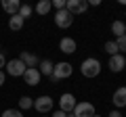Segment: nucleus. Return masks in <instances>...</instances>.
I'll use <instances>...</instances> for the list:
<instances>
[{
    "instance_id": "12",
    "label": "nucleus",
    "mask_w": 126,
    "mask_h": 117,
    "mask_svg": "<svg viewBox=\"0 0 126 117\" xmlns=\"http://www.w3.org/2000/svg\"><path fill=\"white\" fill-rule=\"evenodd\" d=\"M76 48H78V44H76L74 38H61V42H59V50H61V52L74 54V52H76Z\"/></svg>"
},
{
    "instance_id": "2",
    "label": "nucleus",
    "mask_w": 126,
    "mask_h": 117,
    "mask_svg": "<svg viewBox=\"0 0 126 117\" xmlns=\"http://www.w3.org/2000/svg\"><path fill=\"white\" fill-rule=\"evenodd\" d=\"M72 73H74L72 63H67V61H61V63L55 65L50 80H53V82H59V80H65V77H72Z\"/></svg>"
},
{
    "instance_id": "3",
    "label": "nucleus",
    "mask_w": 126,
    "mask_h": 117,
    "mask_svg": "<svg viewBox=\"0 0 126 117\" xmlns=\"http://www.w3.org/2000/svg\"><path fill=\"white\" fill-rule=\"evenodd\" d=\"M74 117H93L94 113V105L93 103H88V100H82V103H78L76 107H74Z\"/></svg>"
},
{
    "instance_id": "8",
    "label": "nucleus",
    "mask_w": 126,
    "mask_h": 117,
    "mask_svg": "<svg viewBox=\"0 0 126 117\" xmlns=\"http://www.w3.org/2000/svg\"><path fill=\"white\" fill-rule=\"evenodd\" d=\"M74 23V15H69L67 11H55V25L61 27V29H65V27H69Z\"/></svg>"
},
{
    "instance_id": "7",
    "label": "nucleus",
    "mask_w": 126,
    "mask_h": 117,
    "mask_svg": "<svg viewBox=\"0 0 126 117\" xmlns=\"http://www.w3.org/2000/svg\"><path fill=\"white\" fill-rule=\"evenodd\" d=\"M76 105H78L76 96L69 94V92H65V94H61V98H59V111H63V113H72Z\"/></svg>"
},
{
    "instance_id": "30",
    "label": "nucleus",
    "mask_w": 126,
    "mask_h": 117,
    "mask_svg": "<svg viewBox=\"0 0 126 117\" xmlns=\"http://www.w3.org/2000/svg\"><path fill=\"white\" fill-rule=\"evenodd\" d=\"M93 117H101V115H97V113H94V115H93Z\"/></svg>"
},
{
    "instance_id": "17",
    "label": "nucleus",
    "mask_w": 126,
    "mask_h": 117,
    "mask_svg": "<svg viewBox=\"0 0 126 117\" xmlns=\"http://www.w3.org/2000/svg\"><path fill=\"white\" fill-rule=\"evenodd\" d=\"M23 25H25V21H23V19L19 17V15H13V17L9 19V27L13 29V32H19V29H21Z\"/></svg>"
},
{
    "instance_id": "1",
    "label": "nucleus",
    "mask_w": 126,
    "mask_h": 117,
    "mask_svg": "<svg viewBox=\"0 0 126 117\" xmlns=\"http://www.w3.org/2000/svg\"><path fill=\"white\" fill-rule=\"evenodd\" d=\"M80 71H82V75H84V77L93 80V77H97L101 73V61H99V58H94V57L84 58L82 65H80Z\"/></svg>"
},
{
    "instance_id": "26",
    "label": "nucleus",
    "mask_w": 126,
    "mask_h": 117,
    "mask_svg": "<svg viewBox=\"0 0 126 117\" xmlns=\"http://www.w3.org/2000/svg\"><path fill=\"white\" fill-rule=\"evenodd\" d=\"M109 117H122V113H120V111H118V109H113V111H111V113H109Z\"/></svg>"
},
{
    "instance_id": "10",
    "label": "nucleus",
    "mask_w": 126,
    "mask_h": 117,
    "mask_svg": "<svg viewBox=\"0 0 126 117\" xmlns=\"http://www.w3.org/2000/svg\"><path fill=\"white\" fill-rule=\"evenodd\" d=\"M107 67L111 69L113 73L124 71V67H126V57H124V54H113V57H109V65H107Z\"/></svg>"
},
{
    "instance_id": "24",
    "label": "nucleus",
    "mask_w": 126,
    "mask_h": 117,
    "mask_svg": "<svg viewBox=\"0 0 126 117\" xmlns=\"http://www.w3.org/2000/svg\"><path fill=\"white\" fill-rule=\"evenodd\" d=\"M53 6H55L57 11H63V9H65V0H55Z\"/></svg>"
},
{
    "instance_id": "20",
    "label": "nucleus",
    "mask_w": 126,
    "mask_h": 117,
    "mask_svg": "<svg viewBox=\"0 0 126 117\" xmlns=\"http://www.w3.org/2000/svg\"><path fill=\"white\" fill-rule=\"evenodd\" d=\"M105 52H107L109 57H113V54H120V50H118V46H116V40L105 42Z\"/></svg>"
},
{
    "instance_id": "15",
    "label": "nucleus",
    "mask_w": 126,
    "mask_h": 117,
    "mask_svg": "<svg viewBox=\"0 0 126 117\" xmlns=\"http://www.w3.org/2000/svg\"><path fill=\"white\" fill-rule=\"evenodd\" d=\"M53 69H55V65H53V61H48V58H44V61H40L38 63V71H40V75H53Z\"/></svg>"
},
{
    "instance_id": "19",
    "label": "nucleus",
    "mask_w": 126,
    "mask_h": 117,
    "mask_svg": "<svg viewBox=\"0 0 126 117\" xmlns=\"http://www.w3.org/2000/svg\"><path fill=\"white\" fill-rule=\"evenodd\" d=\"M27 109H34V98L21 96V98H19V111H27Z\"/></svg>"
},
{
    "instance_id": "21",
    "label": "nucleus",
    "mask_w": 126,
    "mask_h": 117,
    "mask_svg": "<svg viewBox=\"0 0 126 117\" xmlns=\"http://www.w3.org/2000/svg\"><path fill=\"white\" fill-rule=\"evenodd\" d=\"M32 13H34V6H30V4H21V9H19V13H17V15L23 19V21H25V19L30 17Z\"/></svg>"
},
{
    "instance_id": "14",
    "label": "nucleus",
    "mask_w": 126,
    "mask_h": 117,
    "mask_svg": "<svg viewBox=\"0 0 126 117\" xmlns=\"http://www.w3.org/2000/svg\"><path fill=\"white\" fill-rule=\"evenodd\" d=\"M19 61H21L25 67H38V57H36V54H32V52H21Z\"/></svg>"
},
{
    "instance_id": "5",
    "label": "nucleus",
    "mask_w": 126,
    "mask_h": 117,
    "mask_svg": "<svg viewBox=\"0 0 126 117\" xmlns=\"http://www.w3.org/2000/svg\"><path fill=\"white\" fill-rule=\"evenodd\" d=\"M25 65L19 61V58H11V61H6V73H9L11 77H23V73H25Z\"/></svg>"
},
{
    "instance_id": "27",
    "label": "nucleus",
    "mask_w": 126,
    "mask_h": 117,
    "mask_svg": "<svg viewBox=\"0 0 126 117\" xmlns=\"http://www.w3.org/2000/svg\"><path fill=\"white\" fill-rule=\"evenodd\" d=\"M65 115H67V113H63V111H55V115H53V117H65Z\"/></svg>"
},
{
    "instance_id": "25",
    "label": "nucleus",
    "mask_w": 126,
    "mask_h": 117,
    "mask_svg": "<svg viewBox=\"0 0 126 117\" xmlns=\"http://www.w3.org/2000/svg\"><path fill=\"white\" fill-rule=\"evenodd\" d=\"M4 65H6V61H4V54L0 52V71H2V67H4Z\"/></svg>"
},
{
    "instance_id": "28",
    "label": "nucleus",
    "mask_w": 126,
    "mask_h": 117,
    "mask_svg": "<svg viewBox=\"0 0 126 117\" xmlns=\"http://www.w3.org/2000/svg\"><path fill=\"white\" fill-rule=\"evenodd\" d=\"M2 84H4V73L0 71V88H2Z\"/></svg>"
},
{
    "instance_id": "22",
    "label": "nucleus",
    "mask_w": 126,
    "mask_h": 117,
    "mask_svg": "<svg viewBox=\"0 0 126 117\" xmlns=\"http://www.w3.org/2000/svg\"><path fill=\"white\" fill-rule=\"evenodd\" d=\"M116 46L120 50V54H126V34L120 36V38H116Z\"/></svg>"
},
{
    "instance_id": "29",
    "label": "nucleus",
    "mask_w": 126,
    "mask_h": 117,
    "mask_svg": "<svg viewBox=\"0 0 126 117\" xmlns=\"http://www.w3.org/2000/svg\"><path fill=\"white\" fill-rule=\"evenodd\" d=\"M65 117H74V113H67V115H65Z\"/></svg>"
},
{
    "instance_id": "9",
    "label": "nucleus",
    "mask_w": 126,
    "mask_h": 117,
    "mask_svg": "<svg viewBox=\"0 0 126 117\" xmlns=\"http://www.w3.org/2000/svg\"><path fill=\"white\" fill-rule=\"evenodd\" d=\"M23 80H25L27 86H38L40 80H42V75H40V71H38V67H27L25 73H23Z\"/></svg>"
},
{
    "instance_id": "11",
    "label": "nucleus",
    "mask_w": 126,
    "mask_h": 117,
    "mask_svg": "<svg viewBox=\"0 0 126 117\" xmlns=\"http://www.w3.org/2000/svg\"><path fill=\"white\" fill-rule=\"evenodd\" d=\"M111 103H113V107H116V109L126 107V86H120V88H118V90L113 92Z\"/></svg>"
},
{
    "instance_id": "18",
    "label": "nucleus",
    "mask_w": 126,
    "mask_h": 117,
    "mask_svg": "<svg viewBox=\"0 0 126 117\" xmlns=\"http://www.w3.org/2000/svg\"><path fill=\"white\" fill-rule=\"evenodd\" d=\"M111 34H116L118 38L124 36V34H126V23L124 21H113L111 23Z\"/></svg>"
},
{
    "instance_id": "4",
    "label": "nucleus",
    "mask_w": 126,
    "mask_h": 117,
    "mask_svg": "<svg viewBox=\"0 0 126 117\" xmlns=\"http://www.w3.org/2000/svg\"><path fill=\"white\" fill-rule=\"evenodd\" d=\"M88 9V2L86 0H65V11L69 15H82Z\"/></svg>"
},
{
    "instance_id": "6",
    "label": "nucleus",
    "mask_w": 126,
    "mask_h": 117,
    "mask_svg": "<svg viewBox=\"0 0 126 117\" xmlns=\"http://www.w3.org/2000/svg\"><path fill=\"white\" fill-rule=\"evenodd\" d=\"M53 107H55V100L50 98V96H38V98H34V109H36L38 113H48V111H53Z\"/></svg>"
},
{
    "instance_id": "13",
    "label": "nucleus",
    "mask_w": 126,
    "mask_h": 117,
    "mask_svg": "<svg viewBox=\"0 0 126 117\" xmlns=\"http://www.w3.org/2000/svg\"><path fill=\"white\" fill-rule=\"evenodd\" d=\"M2 9H4V13H9L11 17H13V15L19 13L21 2H19V0H2Z\"/></svg>"
},
{
    "instance_id": "23",
    "label": "nucleus",
    "mask_w": 126,
    "mask_h": 117,
    "mask_svg": "<svg viewBox=\"0 0 126 117\" xmlns=\"http://www.w3.org/2000/svg\"><path fill=\"white\" fill-rule=\"evenodd\" d=\"M0 117H23V113L19 111V109H6Z\"/></svg>"
},
{
    "instance_id": "16",
    "label": "nucleus",
    "mask_w": 126,
    "mask_h": 117,
    "mask_svg": "<svg viewBox=\"0 0 126 117\" xmlns=\"http://www.w3.org/2000/svg\"><path fill=\"white\" fill-rule=\"evenodd\" d=\"M50 9H53V2H50V0H40V2L34 6V11H36L38 15H48Z\"/></svg>"
}]
</instances>
